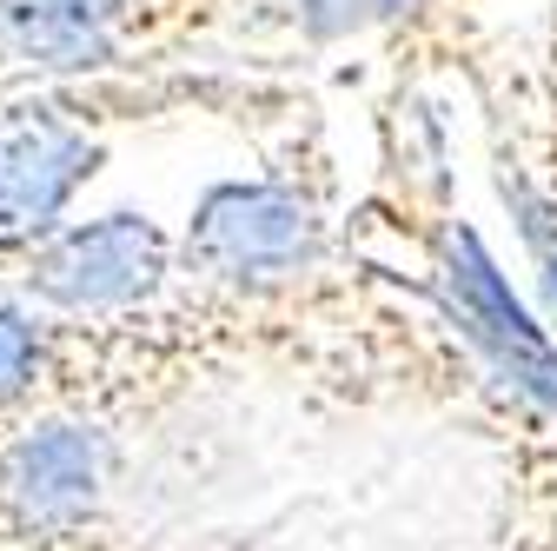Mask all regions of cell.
<instances>
[{
	"label": "cell",
	"mask_w": 557,
	"mask_h": 551,
	"mask_svg": "<svg viewBox=\"0 0 557 551\" xmlns=\"http://www.w3.org/2000/svg\"><path fill=\"white\" fill-rule=\"evenodd\" d=\"M345 180L325 147V120L306 100L293 133L265 147L259 173L213 180L180 226V280L206 293H286L352 266Z\"/></svg>",
	"instance_id": "obj_1"
},
{
	"label": "cell",
	"mask_w": 557,
	"mask_h": 551,
	"mask_svg": "<svg viewBox=\"0 0 557 551\" xmlns=\"http://www.w3.org/2000/svg\"><path fill=\"white\" fill-rule=\"evenodd\" d=\"M233 14V0H0V74L107 81L193 47Z\"/></svg>",
	"instance_id": "obj_2"
},
{
	"label": "cell",
	"mask_w": 557,
	"mask_h": 551,
	"mask_svg": "<svg viewBox=\"0 0 557 551\" xmlns=\"http://www.w3.org/2000/svg\"><path fill=\"white\" fill-rule=\"evenodd\" d=\"M21 299H34L53 319H120L173 299L180 280V233L153 220L147 206H107L74 213L47 240H34L21 259L0 266Z\"/></svg>",
	"instance_id": "obj_3"
},
{
	"label": "cell",
	"mask_w": 557,
	"mask_h": 551,
	"mask_svg": "<svg viewBox=\"0 0 557 551\" xmlns=\"http://www.w3.org/2000/svg\"><path fill=\"white\" fill-rule=\"evenodd\" d=\"M120 439L94 412H8L0 419V544L87 538L113 499Z\"/></svg>",
	"instance_id": "obj_4"
},
{
	"label": "cell",
	"mask_w": 557,
	"mask_h": 551,
	"mask_svg": "<svg viewBox=\"0 0 557 551\" xmlns=\"http://www.w3.org/2000/svg\"><path fill=\"white\" fill-rule=\"evenodd\" d=\"M505 147L524 160L537 193L557 206V0L531 40L524 74H511V140Z\"/></svg>",
	"instance_id": "obj_5"
},
{
	"label": "cell",
	"mask_w": 557,
	"mask_h": 551,
	"mask_svg": "<svg viewBox=\"0 0 557 551\" xmlns=\"http://www.w3.org/2000/svg\"><path fill=\"white\" fill-rule=\"evenodd\" d=\"M498 439L518 472V544L557 551V419H544L531 405H511Z\"/></svg>",
	"instance_id": "obj_6"
},
{
	"label": "cell",
	"mask_w": 557,
	"mask_h": 551,
	"mask_svg": "<svg viewBox=\"0 0 557 551\" xmlns=\"http://www.w3.org/2000/svg\"><path fill=\"white\" fill-rule=\"evenodd\" d=\"M47 339H53V313H40L14 286L0 293V419L47 405Z\"/></svg>",
	"instance_id": "obj_7"
},
{
	"label": "cell",
	"mask_w": 557,
	"mask_h": 551,
	"mask_svg": "<svg viewBox=\"0 0 557 551\" xmlns=\"http://www.w3.org/2000/svg\"><path fill=\"white\" fill-rule=\"evenodd\" d=\"M498 199L511 206V220H518V240L537 266V299H544V326L557 332V206L537 193V180L524 173V160L505 147V133H498Z\"/></svg>",
	"instance_id": "obj_8"
}]
</instances>
